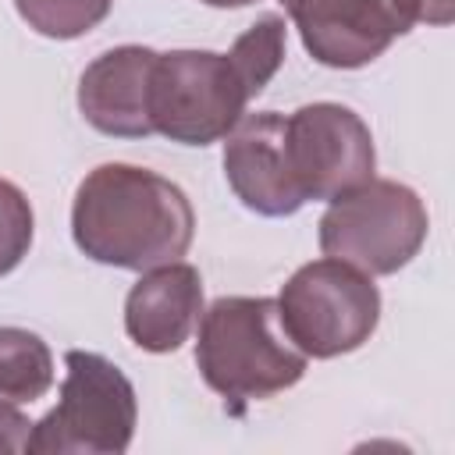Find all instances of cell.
I'll return each instance as SVG.
<instances>
[{
	"label": "cell",
	"instance_id": "cell-17",
	"mask_svg": "<svg viewBox=\"0 0 455 455\" xmlns=\"http://www.w3.org/2000/svg\"><path fill=\"white\" fill-rule=\"evenodd\" d=\"M32 423L14 402H0V455H21L28 448Z\"/></svg>",
	"mask_w": 455,
	"mask_h": 455
},
{
	"label": "cell",
	"instance_id": "cell-2",
	"mask_svg": "<svg viewBox=\"0 0 455 455\" xmlns=\"http://www.w3.org/2000/svg\"><path fill=\"white\" fill-rule=\"evenodd\" d=\"M306 363L277 320V299L220 295L199 313L196 366L206 387L235 409L295 387Z\"/></svg>",
	"mask_w": 455,
	"mask_h": 455
},
{
	"label": "cell",
	"instance_id": "cell-8",
	"mask_svg": "<svg viewBox=\"0 0 455 455\" xmlns=\"http://www.w3.org/2000/svg\"><path fill=\"white\" fill-rule=\"evenodd\" d=\"M281 7L299 28L306 53L338 71L373 64L409 32L391 0H281Z\"/></svg>",
	"mask_w": 455,
	"mask_h": 455
},
{
	"label": "cell",
	"instance_id": "cell-4",
	"mask_svg": "<svg viewBox=\"0 0 455 455\" xmlns=\"http://www.w3.org/2000/svg\"><path fill=\"white\" fill-rule=\"evenodd\" d=\"M277 320L306 359L348 355L373 338L380 291L370 274L345 259H309L281 284Z\"/></svg>",
	"mask_w": 455,
	"mask_h": 455
},
{
	"label": "cell",
	"instance_id": "cell-9",
	"mask_svg": "<svg viewBox=\"0 0 455 455\" xmlns=\"http://www.w3.org/2000/svg\"><path fill=\"white\" fill-rule=\"evenodd\" d=\"M224 178L238 203L259 217H291L306 206L288 160L284 114L256 110L238 117L224 135Z\"/></svg>",
	"mask_w": 455,
	"mask_h": 455
},
{
	"label": "cell",
	"instance_id": "cell-12",
	"mask_svg": "<svg viewBox=\"0 0 455 455\" xmlns=\"http://www.w3.org/2000/svg\"><path fill=\"white\" fill-rule=\"evenodd\" d=\"M53 387V352L25 327H0V402H36Z\"/></svg>",
	"mask_w": 455,
	"mask_h": 455
},
{
	"label": "cell",
	"instance_id": "cell-3",
	"mask_svg": "<svg viewBox=\"0 0 455 455\" xmlns=\"http://www.w3.org/2000/svg\"><path fill=\"white\" fill-rule=\"evenodd\" d=\"M57 405L32 423V455H121L135 437L139 402L121 366L100 352L71 348L64 355Z\"/></svg>",
	"mask_w": 455,
	"mask_h": 455
},
{
	"label": "cell",
	"instance_id": "cell-1",
	"mask_svg": "<svg viewBox=\"0 0 455 455\" xmlns=\"http://www.w3.org/2000/svg\"><path fill=\"white\" fill-rule=\"evenodd\" d=\"M196 210L181 185L135 164L92 167L71 203L75 245L103 267L149 270L188 252Z\"/></svg>",
	"mask_w": 455,
	"mask_h": 455
},
{
	"label": "cell",
	"instance_id": "cell-10",
	"mask_svg": "<svg viewBox=\"0 0 455 455\" xmlns=\"http://www.w3.org/2000/svg\"><path fill=\"white\" fill-rule=\"evenodd\" d=\"M156 50L149 46H114L100 53L78 78V110L82 117L114 139H146L153 135L149 121V78Z\"/></svg>",
	"mask_w": 455,
	"mask_h": 455
},
{
	"label": "cell",
	"instance_id": "cell-14",
	"mask_svg": "<svg viewBox=\"0 0 455 455\" xmlns=\"http://www.w3.org/2000/svg\"><path fill=\"white\" fill-rule=\"evenodd\" d=\"M21 21L46 39H78L92 32L114 0H14Z\"/></svg>",
	"mask_w": 455,
	"mask_h": 455
},
{
	"label": "cell",
	"instance_id": "cell-6",
	"mask_svg": "<svg viewBox=\"0 0 455 455\" xmlns=\"http://www.w3.org/2000/svg\"><path fill=\"white\" fill-rule=\"evenodd\" d=\"M249 89L228 53L167 50L156 53L149 78L153 132L181 146L220 142L249 107Z\"/></svg>",
	"mask_w": 455,
	"mask_h": 455
},
{
	"label": "cell",
	"instance_id": "cell-7",
	"mask_svg": "<svg viewBox=\"0 0 455 455\" xmlns=\"http://www.w3.org/2000/svg\"><path fill=\"white\" fill-rule=\"evenodd\" d=\"M291 174L309 199H338L366 185L377 171L370 124L345 103H306L284 117Z\"/></svg>",
	"mask_w": 455,
	"mask_h": 455
},
{
	"label": "cell",
	"instance_id": "cell-15",
	"mask_svg": "<svg viewBox=\"0 0 455 455\" xmlns=\"http://www.w3.org/2000/svg\"><path fill=\"white\" fill-rule=\"evenodd\" d=\"M32 235H36V217L28 196L14 181L0 178V277L11 274L28 256Z\"/></svg>",
	"mask_w": 455,
	"mask_h": 455
},
{
	"label": "cell",
	"instance_id": "cell-11",
	"mask_svg": "<svg viewBox=\"0 0 455 455\" xmlns=\"http://www.w3.org/2000/svg\"><path fill=\"white\" fill-rule=\"evenodd\" d=\"M203 313V277L192 263H160L142 270L124 299L128 338L153 355L178 352Z\"/></svg>",
	"mask_w": 455,
	"mask_h": 455
},
{
	"label": "cell",
	"instance_id": "cell-5",
	"mask_svg": "<svg viewBox=\"0 0 455 455\" xmlns=\"http://www.w3.org/2000/svg\"><path fill=\"white\" fill-rule=\"evenodd\" d=\"M316 228L323 256L345 259L373 277L402 270L423 249L430 217L409 185L370 178L366 185L331 199Z\"/></svg>",
	"mask_w": 455,
	"mask_h": 455
},
{
	"label": "cell",
	"instance_id": "cell-13",
	"mask_svg": "<svg viewBox=\"0 0 455 455\" xmlns=\"http://www.w3.org/2000/svg\"><path fill=\"white\" fill-rule=\"evenodd\" d=\"M231 64L238 68L249 96L256 100L270 78L277 75L281 60H284V18L281 14H259L228 50Z\"/></svg>",
	"mask_w": 455,
	"mask_h": 455
},
{
	"label": "cell",
	"instance_id": "cell-18",
	"mask_svg": "<svg viewBox=\"0 0 455 455\" xmlns=\"http://www.w3.org/2000/svg\"><path fill=\"white\" fill-rule=\"evenodd\" d=\"M203 4H210V7H249L256 0H203Z\"/></svg>",
	"mask_w": 455,
	"mask_h": 455
},
{
	"label": "cell",
	"instance_id": "cell-16",
	"mask_svg": "<svg viewBox=\"0 0 455 455\" xmlns=\"http://www.w3.org/2000/svg\"><path fill=\"white\" fill-rule=\"evenodd\" d=\"M402 25H451L455 18V0H391Z\"/></svg>",
	"mask_w": 455,
	"mask_h": 455
}]
</instances>
